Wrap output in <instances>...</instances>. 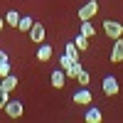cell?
Here are the masks:
<instances>
[{
  "label": "cell",
  "instance_id": "cell-1",
  "mask_svg": "<svg viewBox=\"0 0 123 123\" xmlns=\"http://www.w3.org/2000/svg\"><path fill=\"white\" fill-rule=\"evenodd\" d=\"M104 32L111 39H118V37H123V25L116 22V20H104Z\"/></svg>",
  "mask_w": 123,
  "mask_h": 123
},
{
  "label": "cell",
  "instance_id": "cell-2",
  "mask_svg": "<svg viewBox=\"0 0 123 123\" xmlns=\"http://www.w3.org/2000/svg\"><path fill=\"white\" fill-rule=\"evenodd\" d=\"M96 12H98V0H89L86 5L79 7V20H81V22H84V20H91Z\"/></svg>",
  "mask_w": 123,
  "mask_h": 123
},
{
  "label": "cell",
  "instance_id": "cell-3",
  "mask_svg": "<svg viewBox=\"0 0 123 123\" xmlns=\"http://www.w3.org/2000/svg\"><path fill=\"white\" fill-rule=\"evenodd\" d=\"M5 113H7L10 118H20V116L25 113L22 101H7V104H5Z\"/></svg>",
  "mask_w": 123,
  "mask_h": 123
},
{
  "label": "cell",
  "instance_id": "cell-4",
  "mask_svg": "<svg viewBox=\"0 0 123 123\" xmlns=\"http://www.w3.org/2000/svg\"><path fill=\"white\" fill-rule=\"evenodd\" d=\"M91 101H94V98H91V91L86 86H81L74 94V104H79V106H91Z\"/></svg>",
  "mask_w": 123,
  "mask_h": 123
},
{
  "label": "cell",
  "instance_id": "cell-5",
  "mask_svg": "<svg viewBox=\"0 0 123 123\" xmlns=\"http://www.w3.org/2000/svg\"><path fill=\"white\" fill-rule=\"evenodd\" d=\"M111 62H113V64L123 62V37L113 39V47H111Z\"/></svg>",
  "mask_w": 123,
  "mask_h": 123
},
{
  "label": "cell",
  "instance_id": "cell-6",
  "mask_svg": "<svg viewBox=\"0 0 123 123\" xmlns=\"http://www.w3.org/2000/svg\"><path fill=\"white\" fill-rule=\"evenodd\" d=\"M44 35H47V32H44V27L39 25V22H35L32 27H30V39H32L35 44H42V42H44Z\"/></svg>",
  "mask_w": 123,
  "mask_h": 123
},
{
  "label": "cell",
  "instance_id": "cell-7",
  "mask_svg": "<svg viewBox=\"0 0 123 123\" xmlns=\"http://www.w3.org/2000/svg\"><path fill=\"white\" fill-rule=\"evenodd\" d=\"M101 86H104V94H106V96H116V94H118V79H116V76H106Z\"/></svg>",
  "mask_w": 123,
  "mask_h": 123
},
{
  "label": "cell",
  "instance_id": "cell-8",
  "mask_svg": "<svg viewBox=\"0 0 123 123\" xmlns=\"http://www.w3.org/2000/svg\"><path fill=\"white\" fill-rule=\"evenodd\" d=\"M49 81H52V86H54V89H64V81H67L64 69H54V71H52V76H49Z\"/></svg>",
  "mask_w": 123,
  "mask_h": 123
},
{
  "label": "cell",
  "instance_id": "cell-9",
  "mask_svg": "<svg viewBox=\"0 0 123 123\" xmlns=\"http://www.w3.org/2000/svg\"><path fill=\"white\" fill-rule=\"evenodd\" d=\"M17 84H20V79H17V76H12V74H7V76L0 79V89H5V91H15V89H17Z\"/></svg>",
  "mask_w": 123,
  "mask_h": 123
},
{
  "label": "cell",
  "instance_id": "cell-10",
  "mask_svg": "<svg viewBox=\"0 0 123 123\" xmlns=\"http://www.w3.org/2000/svg\"><path fill=\"white\" fill-rule=\"evenodd\" d=\"M52 54H54V47H49V44H39V49H37V59L39 62H49L52 59Z\"/></svg>",
  "mask_w": 123,
  "mask_h": 123
},
{
  "label": "cell",
  "instance_id": "cell-11",
  "mask_svg": "<svg viewBox=\"0 0 123 123\" xmlns=\"http://www.w3.org/2000/svg\"><path fill=\"white\" fill-rule=\"evenodd\" d=\"M84 118H86V123H101V118H104V113H101L98 108H89Z\"/></svg>",
  "mask_w": 123,
  "mask_h": 123
},
{
  "label": "cell",
  "instance_id": "cell-12",
  "mask_svg": "<svg viewBox=\"0 0 123 123\" xmlns=\"http://www.w3.org/2000/svg\"><path fill=\"white\" fill-rule=\"evenodd\" d=\"M79 32H81V35H86V37L91 39V37L96 35V27L91 25V20H84V22H81V27H79Z\"/></svg>",
  "mask_w": 123,
  "mask_h": 123
},
{
  "label": "cell",
  "instance_id": "cell-13",
  "mask_svg": "<svg viewBox=\"0 0 123 123\" xmlns=\"http://www.w3.org/2000/svg\"><path fill=\"white\" fill-rule=\"evenodd\" d=\"M17 22H20V12H17V10H7V12H5V25L17 27Z\"/></svg>",
  "mask_w": 123,
  "mask_h": 123
},
{
  "label": "cell",
  "instance_id": "cell-14",
  "mask_svg": "<svg viewBox=\"0 0 123 123\" xmlns=\"http://www.w3.org/2000/svg\"><path fill=\"white\" fill-rule=\"evenodd\" d=\"M81 69H84V67H81V62H74V64H71L69 69H64V74H67V79H76Z\"/></svg>",
  "mask_w": 123,
  "mask_h": 123
},
{
  "label": "cell",
  "instance_id": "cell-15",
  "mask_svg": "<svg viewBox=\"0 0 123 123\" xmlns=\"http://www.w3.org/2000/svg\"><path fill=\"white\" fill-rule=\"evenodd\" d=\"M32 25H35V20L25 15V17H20V22H17V30H20V32H30V27H32Z\"/></svg>",
  "mask_w": 123,
  "mask_h": 123
},
{
  "label": "cell",
  "instance_id": "cell-16",
  "mask_svg": "<svg viewBox=\"0 0 123 123\" xmlns=\"http://www.w3.org/2000/svg\"><path fill=\"white\" fill-rule=\"evenodd\" d=\"M74 44H76L79 52H84V49H89V37L79 32V35H76V39H74Z\"/></svg>",
  "mask_w": 123,
  "mask_h": 123
},
{
  "label": "cell",
  "instance_id": "cell-17",
  "mask_svg": "<svg viewBox=\"0 0 123 123\" xmlns=\"http://www.w3.org/2000/svg\"><path fill=\"white\" fill-rule=\"evenodd\" d=\"M64 54H69L71 59H79V49H76V44H74V42H67V47H64Z\"/></svg>",
  "mask_w": 123,
  "mask_h": 123
},
{
  "label": "cell",
  "instance_id": "cell-18",
  "mask_svg": "<svg viewBox=\"0 0 123 123\" xmlns=\"http://www.w3.org/2000/svg\"><path fill=\"white\" fill-rule=\"evenodd\" d=\"M76 81H79V86H89V81H91L89 71H86V69H81V71H79V76H76Z\"/></svg>",
  "mask_w": 123,
  "mask_h": 123
},
{
  "label": "cell",
  "instance_id": "cell-19",
  "mask_svg": "<svg viewBox=\"0 0 123 123\" xmlns=\"http://www.w3.org/2000/svg\"><path fill=\"white\" fill-rule=\"evenodd\" d=\"M74 62H79V59H71L69 54H64V57L59 59V69H69L71 64H74Z\"/></svg>",
  "mask_w": 123,
  "mask_h": 123
},
{
  "label": "cell",
  "instance_id": "cell-20",
  "mask_svg": "<svg viewBox=\"0 0 123 123\" xmlns=\"http://www.w3.org/2000/svg\"><path fill=\"white\" fill-rule=\"evenodd\" d=\"M10 101V91H5V89H0V108H5V104Z\"/></svg>",
  "mask_w": 123,
  "mask_h": 123
},
{
  "label": "cell",
  "instance_id": "cell-21",
  "mask_svg": "<svg viewBox=\"0 0 123 123\" xmlns=\"http://www.w3.org/2000/svg\"><path fill=\"white\" fill-rule=\"evenodd\" d=\"M7 74H10V62H3V64H0V79L7 76Z\"/></svg>",
  "mask_w": 123,
  "mask_h": 123
},
{
  "label": "cell",
  "instance_id": "cell-22",
  "mask_svg": "<svg viewBox=\"0 0 123 123\" xmlns=\"http://www.w3.org/2000/svg\"><path fill=\"white\" fill-rule=\"evenodd\" d=\"M3 62H7V54L3 52V49H0V64H3Z\"/></svg>",
  "mask_w": 123,
  "mask_h": 123
},
{
  "label": "cell",
  "instance_id": "cell-23",
  "mask_svg": "<svg viewBox=\"0 0 123 123\" xmlns=\"http://www.w3.org/2000/svg\"><path fill=\"white\" fill-rule=\"evenodd\" d=\"M3 27H5V17H0V32H3Z\"/></svg>",
  "mask_w": 123,
  "mask_h": 123
}]
</instances>
